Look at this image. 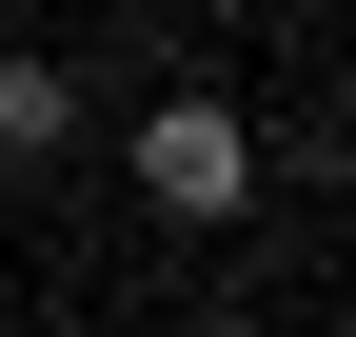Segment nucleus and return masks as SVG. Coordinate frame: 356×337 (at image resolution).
I'll list each match as a JSON object with an SVG mask.
<instances>
[{
  "label": "nucleus",
  "mask_w": 356,
  "mask_h": 337,
  "mask_svg": "<svg viewBox=\"0 0 356 337\" xmlns=\"http://www.w3.org/2000/svg\"><path fill=\"white\" fill-rule=\"evenodd\" d=\"M119 159H139L159 219H238V198H257V119H238V100H159Z\"/></svg>",
  "instance_id": "1"
},
{
  "label": "nucleus",
  "mask_w": 356,
  "mask_h": 337,
  "mask_svg": "<svg viewBox=\"0 0 356 337\" xmlns=\"http://www.w3.org/2000/svg\"><path fill=\"white\" fill-rule=\"evenodd\" d=\"M79 139V79L60 60H0V159H60Z\"/></svg>",
  "instance_id": "2"
}]
</instances>
